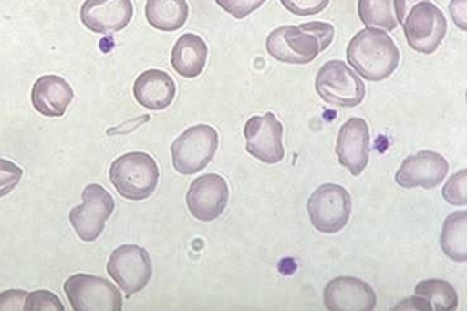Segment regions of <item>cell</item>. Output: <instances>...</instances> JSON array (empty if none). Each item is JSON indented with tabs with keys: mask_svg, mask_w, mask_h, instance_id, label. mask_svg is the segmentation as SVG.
Masks as SVG:
<instances>
[{
	"mask_svg": "<svg viewBox=\"0 0 467 311\" xmlns=\"http://www.w3.org/2000/svg\"><path fill=\"white\" fill-rule=\"evenodd\" d=\"M215 2L235 19H244L251 13L259 10L266 0H215Z\"/></svg>",
	"mask_w": 467,
	"mask_h": 311,
	"instance_id": "obj_27",
	"label": "cell"
},
{
	"mask_svg": "<svg viewBox=\"0 0 467 311\" xmlns=\"http://www.w3.org/2000/svg\"><path fill=\"white\" fill-rule=\"evenodd\" d=\"M208 61V46L202 37L186 33L178 39L172 50L173 70L180 77L197 78L202 75Z\"/></svg>",
	"mask_w": 467,
	"mask_h": 311,
	"instance_id": "obj_19",
	"label": "cell"
},
{
	"mask_svg": "<svg viewBox=\"0 0 467 311\" xmlns=\"http://www.w3.org/2000/svg\"><path fill=\"white\" fill-rule=\"evenodd\" d=\"M115 210V200L101 184H88L82 191V204L70 211V223L82 242H95Z\"/></svg>",
	"mask_w": 467,
	"mask_h": 311,
	"instance_id": "obj_9",
	"label": "cell"
},
{
	"mask_svg": "<svg viewBox=\"0 0 467 311\" xmlns=\"http://www.w3.org/2000/svg\"><path fill=\"white\" fill-rule=\"evenodd\" d=\"M107 271L126 296L144 290L152 279V259L148 251L137 245H122L113 251Z\"/></svg>",
	"mask_w": 467,
	"mask_h": 311,
	"instance_id": "obj_10",
	"label": "cell"
},
{
	"mask_svg": "<svg viewBox=\"0 0 467 311\" xmlns=\"http://www.w3.org/2000/svg\"><path fill=\"white\" fill-rule=\"evenodd\" d=\"M246 150L262 163H280L285 159L284 126L275 113H265L264 117L249 118L244 124Z\"/></svg>",
	"mask_w": 467,
	"mask_h": 311,
	"instance_id": "obj_11",
	"label": "cell"
},
{
	"mask_svg": "<svg viewBox=\"0 0 467 311\" xmlns=\"http://www.w3.org/2000/svg\"><path fill=\"white\" fill-rule=\"evenodd\" d=\"M415 295L422 297L432 306V310L453 311L458 308V293L449 282L429 279L418 284Z\"/></svg>",
	"mask_w": 467,
	"mask_h": 311,
	"instance_id": "obj_23",
	"label": "cell"
},
{
	"mask_svg": "<svg viewBox=\"0 0 467 311\" xmlns=\"http://www.w3.org/2000/svg\"><path fill=\"white\" fill-rule=\"evenodd\" d=\"M219 149V133L208 124L184 130L172 144V164L178 174L193 175L203 171Z\"/></svg>",
	"mask_w": 467,
	"mask_h": 311,
	"instance_id": "obj_4",
	"label": "cell"
},
{
	"mask_svg": "<svg viewBox=\"0 0 467 311\" xmlns=\"http://www.w3.org/2000/svg\"><path fill=\"white\" fill-rule=\"evenodd\" d=\"M335 39V26L327 22L285 26L269 33L266 50L275 61L305 66L315 61Z\"/></svg>",
	"mask_w": 467,
	"mask_h": 311,
	"instance_id": "obj_1",
	"label": "cell"
},
{
	"mask_svg": "<svg viewBox=\"0 0 467 311\" xmlns=\"http://www.w3.org/2000/svg\"><path fill=\"white\" fill-rule=\"evenodd\" d=\"M420 2H427V0H393V8H395L398 24H402L407 15L410 13L411 8L418 5Z\"/></svg>",
	"mask_w": 467,
	"mask_h": 311,
	"instance_id": "obj_31",
	"label": "cell"
},
{
	"mask_svg": "<svg viewBox=\"0 0 467 311\" xmlns=\"http://www.w3.org/2000/svg\"><path fill=\"white\" fill-rule=\"evenodd\" d=\"M359 19L367 28L393 31L398 21L393 8V0H359L358 2Z\"/></svg>",
	"mask_w": 467,
	"mask_h": 311,
	"instance_id": "obj_22",
	"label": "cell"
},
{
	"mask_svg": "<svg viewBox=\"0 0 467 311\" xmlns=\"http://www.w3.org/2000/svg\"><path fill=\"white\" fill-rule=\"evenodd\" d=\"M311 224L324 234L346 228L351 215V197L339 184H322L308 200Z\"/></svg>",
	"mask_w": 467,
	"mask_h": 311,
	"instance_id": "obj_7",
	"label": "cell"
},
{
	"mask_svg": "<svg viewBox=\"0 0 467 311\" xmlns=\"http://www.w3.org/2000/svg\"><path fill=\"white\" fill-rule=\"evenodd\" d=\"M133 95L138 104L149 110H164L173 102L177 88L172 77L161 70H148L141 73L133 84Z\"/></svg>",
	"mask_w": 467,
	"mask_h": 311,
	"instance_id": "obj_18",
	"label": "cell"
},
{
	"mask_svg": "<svg viewBox=\"0 0 467 311\" xmlns=\"http://www.w3.org/2000/svg\"><path fill=\"white\" fill-rule=\"evenodd\" d=\"M447 172L449 163L442 155L433 150H421L402 161L395 180L404 189H435L446 180Z\"/></svg>",
	"mask_w": 467,
	"mask_h": 311,
	"instance_id": "obj_13",
	"label": "cell"
},
{
	"mask_svg": "<svg viewBox=\"0 0 467 311\" xmlns=\"http://www.w3.org/2000/svg\"><path fill=\"white\" fill-rule=\"evenodd\" d=\"M64 291L75 311H119L122 308L121 291L112 282L98 275H71L64 284Z\"/></svg>",
	"mask_w": 467,
	"mask_h": 311,
	"instance_id": "obj_6",
	"label": "cell"
},
{
	"mask_svg": "<svg viewBox=\"0 0 467 311\" xmlns=\"http://www.w3.org/2000/svg\"><path fill=\"white\" fill-rule=\"evenodd\" d=\"M24 310L64 311V306H62V302L59 301V297L50 293V291H33V293H28V296H26Z\"/></svg>",
	"mask_w": 467,
	"mask_h": 311,
	"instance_id": "obj_25",
	"label": "cell"
},
{
	"mask_svg": "<svg viewBox=\"0 0 467 311\" xmlns=\"http://www.w3.org/2000/svg\"><path fill=\"white\" fill-rule=\"evenodd\" d=\"M404 308H409V310H432L429 302L420 296L410 297V299H407V301L401 302L400 306H395V310H404Z\"/></svg>",
	"mask_w": 467,
	"mask_h": 311,
	"instance_id": "obj_32",
	"label": "cell"
},
{
	"mask_svg": "<svg viewBox=\"0 0 467 311\" xmlns=\"http://www.w3.org/2000/svg\"><path fill=\"white\" fill-rule=\"evenodd\" d=\"M22 175L24 171L17 164L0 159V199L15 191L22 180Z\"/></svg>",
	"mask_w": 467,
	"mask_h": 311,
	"instance_id": "obj_26",
	"label": "cell"
},
{
	"mask_svg": "<svg viewBox=\"0 0 467 311\" xmlns=\"http://www.w3.org/2000/svg\"><path fill=\"white\" fill-rule=\"evenodd\" d=\"M449 10H451V15H452L455 26H457L460 30L466 31L467 0H452V2H451V6H449Z\"/></svg>",
	"mask_w": 467,
	"mask_h": 311,
	"instance_id": "obj_30",
	"label": "cell"
},
{
	"mask_svg": "<svg viewBox=\"0 0 467 311\" xmlns=\"http://www.w3.org/2000/svg\"><path fill=\"white\" fill-rule=\"evenodd\" d=\"M467 171L462 169L447 180L446 186L442 188V195L447 203L453 206H466L467 204Z\"/></svg>",
	"mask_w": 467,
	"mask_h": 311,
	"instance_id": "obj_24",
	"label": "cell"
},
{
	"mask_svg": "<svg viewBox=\"0 0 467 311\" xmlns=\"http://www.w3.org/2000/svg\"><path fill=\"white\" fill-rule=\"evenodd\" d=\"M28 293L22 290H8L0 293V310H24Z\"/></svg>",
	"mask_w": 467,
	"mask_h": 311,
	"instance_id": "obj_29",
	"label": "cell"
},
{
	"mask_svg": "<svg viewBox=\"0 0 467 311\" xmlns=\"http://www.w3.org/2000/svg\"><path fill=\"white\" fill-rule=\"evenodd\" d=\"M228 183L217 174L202 175L193 180L186 194L189 213L200 222L219 219L228 206Z\"/></svg>",
	"mask_w": 467,
	"mask_h": 311,
	"instance_id": "obj_12",
	"label": "cell"
},
{
	"mask_svg": "<svg viewBox=\"0 0 467 311\" xmlns=\"http://www.w3.org/2000/svg\"><path fill=\"white\" fill-rule=\"evenodd\" d=\"M189 5L186 0H148L146 19L161 31H177L186 24Z\"/></svg>",
	"mask_w": 467,
	"mask_h": 311,
	"instance_id": "obj_20",
	"label": "cell"
},
{
	"mask_svg": "<svg viewBox=\"0 0 467 311\" xmlns=\"http://www.w3.org/2000/svg\"><path fill=\"white\" fill-rule=\"evenodd\" d=\"M316 92L330 106L356 108L366 98V86L346 62L328 61L316 77Z\"/></svg>",
	"mask_w": 467,
	"mask_h": 311,
	"instance_id": "obj_5",
	"label": "cell"
},
{
	"mask_svg": "<svg viewBox=\"0 0 467 311\" xmlns=\"http://www.w3.org/2000/svg\"><path fill=\"white\" fill-rule=\"evenodd\" d=\"M336 155L340 166L348 169L351 175L358 177L364 172L370 159V128L366 119L350 118L342 124L336 143Z\"/></svg>",
	"mask_w": 467,
	"mask_h": 311,
	"instance_id": "obj_14",
	"label": "cell"
},
{
	"mask_svg": "<svg viewBox=\"0 0 467 311\" xmlns=\"http://www.w3.org/2000/svg\"><path fill=\"white\" fill-rule=\"evenodd\" d=\"M70 84L57 75H44L35 82L31 90V102L37 112L48 118H59L67 112L73 101Z\"/></svg>",
	"mask_w": 467,
	"mask_h": 311,
	"instance_id": "obj_17",
	"label": "cell"
},
{
	"mask_svg": "<svg viewBox=\"0 0 467 311\" xmlns=\"http://www.w3.org/2000/svg\"><path fill=\"white\" fill-rule=\"evenodd\" d=\"M400 50L386 31L366 28L356 33L347 47V59L359 77L379 82L391 77L400 66Z\"/></svg>",
	"mask_w": 467,
	"mask_h": 311,
	"instance_id": "obj_2",
	"label": "cell"
},
{
	"mask_svg": "<svg viewBox=\"0 0 467 311\" xmlns=\"http://www.w3.org/2000/svg\"><path fill=\"white\" fill-rule=\"evenodd\" d=\"M407 44L421 55H432L446 37V16L432 2H420L402 22Z\"/></svg>",
	"mask_w": 467,
	"mask_h": 311,
	"instance_id": "obj_8",
	"label": "cell"
},
{
	"mask_svg": "<svg viewBox=\"0 0 467 311\" xmlns=\"http://www.w3.org/2000/svg\"><path fill=\"white\" fill-rule=\"evenodd\" d=\"M286 10L296 16H313L326 10L330 0H280Z\"/></svg>",
	"mask_w": 467,
	"mask_h": 311,
	"instance_id": "obj_28",
	"label": "cell"
},
{
	"mask_svg": "<svg viewBox=\"0 0 467 311\" xmlns=\"http://www.w3.org/2000/svg\"><path fill=\"white\" fill-rule=\"evenodd\" d=\"M324 302L330 311H371L376 308V293L367 282L356 277H337L324 290Z\"/></svg>",
	"mask_w": 467,
	"mask_h": 311,
	"instance_id": "obj_16",
	"label": "cell"
},
{
	"mask_svg": "<svg viewBox=\"0 0 467 311\" xmlns=\"http://www.w3.org/2000/svg\"><path fill=\"white\" fill-rule=\"evenodd\" d=\"M160 171L155 160L144 152L122 155L110 166V181L126 200L141 202L155 192Z\"/></svg>",
	"mask_w": 467,
	"mask_h": 311,
	"instance_id": "obj_3",
	"label": "cell"
},
{
	"mask_svg": "<svg viewBox=\"0 0 467 311\" xmlns=\"http://www.w3.org/2000/svg\"><path fill=\"white\" fill-rule=\"evenodd\" d=\"M132 17V0H87L81 8L82 24L101 35L124 30Z\"/></svg>",
	"mask_w": 467,
	"mask_h": 311,
	"instance_id": "obj_15",
	"label": "cell"
},
{
	"mask_svg": "<svg viewBox=\"0 0 467 311\" xmlns=\"http://www.w3.org/2000/svg\"><path fill=\"white\" fill-rule=\"evenodd\" d=\"M441 250L453 262L467 261V211H457L447 217L442 226Z\"/></svg>",
	"mask_w": 467,
	"mask_h": 311,
	"instance_id": "obj_21",
	"label": "cell"
}]
</instances>
